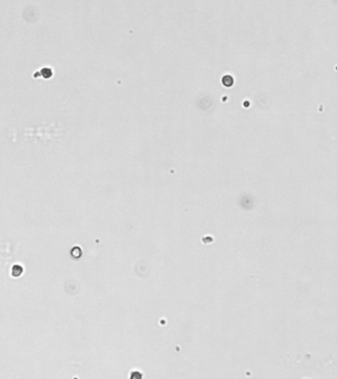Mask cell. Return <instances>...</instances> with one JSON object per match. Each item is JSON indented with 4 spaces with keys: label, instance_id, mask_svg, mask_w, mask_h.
Returning a JSON list of instances; mask_svg holds the SVG:
<instances>
[{
    "label": "cell",
    "instance_id": "obj_1",
    "mask_svg": "<svg viewBox=\"0 0 337 379\" xmlns=\"http://www.w3.org/2000/svg\"><path fill=\"white\" fill-rule=\"evenodd\" d=\"M40 73H41V75L43 76L44 79H50L52 76V70L51 68H49V67L42 68L41 71H40Z\"/></svg>",
    "mask_w": 337,
    "mask_h": 379
},
{
    "label": "cell",
    "instance_id": "obj_2",
    "mask_svg": "<svg viewBox=\"0 0 337 379\" xmlns=\"http://www.w3.org/2000/svg\"><path fill=\"white\" fill-rule=\"evenodd\" d=\"M221 82L226 87H231L233 84V78L231 75H226V76L222 77Z\"/></svg>",
    "mask_w": 337,
    "mask_h": 379
}]
</instances>
